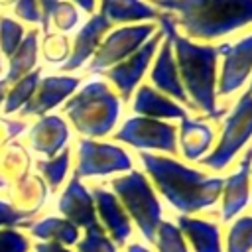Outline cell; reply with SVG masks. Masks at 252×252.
<instances>
[{"label":"cell","instance_id":"43","mask_svg":"<svg viewBox=\"0 0 252 252\" xmlns=\"http://www.w3.org/2000/svg\"><path fill=\"white\" fill-rule=\"evenodd\" d=\"M2 185H4V179H2V177H0V187H2Z\"/></svg>","mask_w":252,"mask_h":252},{"label":"cell","instance_id":"39","mask_svg":"<svg viewBox=\"0 0 252 252\" xmlns=\"http://www.w3.org/2000/svg\"><path fill=\"white\" fill-rule=\"evenodd\" d=\"M8 87H10V83H8L6 79H0V104H4V98H6Z\"/></svg>","mask_w":252,"mask_h":252},{"label":"cell","instance_id":"9","mask_svg":"<svg viewBox=\"0 0 252 252\" xmlns=\"http://www.w3.org/2000/svg\"><path fill=\"white\" fill-rule=\"evenodd\" d=\"M130 167L132 159L122 148L112 144H98L89 138L79 142V165L75 171L77 177L106 175L112 171H126Z\"/></svg>","mask_w":252,"mask_h":252},{"label":"cell","instance_id":"37","mask_svg":"<svg viewBox=\"0 0 252 252\" xmlns=\"http://www.w3.org/2000/svg\"><path fill=\"white\" fill-rule=\"evenodd\" d=\"M35 252H69V250H65L57 242H49V244H37L35 246Z\"/></svg>","mask_w":252,"mask_h":252},{"label":"cell","instance_id":"19","mask_svg":"<svg viewBox=\"0 0 252 252\" xmlns=\"http://www.w3.org/2000/svg\"><path fill=\"white\" fill-rule=\"evenodd\" d=\"M134 112L146 116V118H187L185 110L171 102L169 98H165L163 94H159L158 91H154L152 87H140L138 94L134 98Z\"/></svg>","mask_w":252,"mask_h":252},{"label":"cell","instance_id":"5","mask_svg":"<svg viewBox=\"0 0 252 252\" xmlns=\"http://www.w3.org/2000/svg\"><path fill=\"white\" fill-rule=\"evenodd\" d=\"M112 187L128 209V213L138 222L142 234L148 240H154L161 219V207L146 177L140 171H132L124 177H116L112 181Z\"/></svg>","mask_w":252,"mask_h":252},{"label":"cell","instance_id":"16","mask_svg":"<svg viewBox=\"0 0 252 252\" xmlns=\"http://www.w3.org/2000/svg\"><path fill=\"white\" fill-rule=\"evenodd\" d=\"M250 165H252V148L244 154L238 169L224 179L222 191H224V203H222V220H230L238 211H242L248 203V177H250Z\"/></svg>","mask_w":252,"mask_h":252},{"label":"cell","instance_id":"22","mask_svg":"<svg viewBox=\"0 0 252 252\" xmlns=\"http://www.w3.org/2000/svg\"><path fill=\"white\" fill-rule=\"evenodd\" d=\"M100 14L110 22H136V20H158L159 12L142 0H100Z\"/></svg>","mask_w":252,"mask_h":252},{"label":"cell","instance_id":"30","mask_svg":"<svg viewBox=\"0 0 252 252\" xmlns=\"http://www.w3.org/2000/svg\"><path fill=\"white\" fill-rule=\"evenodd\" d=\"M158 232H159L158 234L159 252H187L181 238V230L177 226H173L171 222H159Z\"/></svg>","mask_w":252,"mask_h":252},{"label":"cell","instance_id":"27","mask_svg":"<svg viewBox=\"0 0 252 252\" xmlns=\"http://www.w3.org/2000/svg\"><path fill=\"white\" fill-rule=\"evenodd\" d=\"M252 248V217L238 219L228 232V252H248Z\"/></svg>","mask_w":252,"mask_h":252},{"label":"cell","instance_id":"3","mask_svg":"<svg viewBox=\"0 0 252 252\" xmlns=\"http://www.w3.org/2000/svg\"><path fill=\"white\" fill-rule=\"evenodd\" d=\"M158 6L177 12L191 37L215 39L252 24V0H154Z\"/></svg>","mask_w":252,"mask_h":252},{"label":"cell","instance_id":"15","mask_svg":"<svg viewBox=\"0 0 252 252\" xmlns=\"http://www.w3.org/2000/svg\"><path fill=\"white\" fill-rule=\"evenodd\" d=\"M67 140H69V128L63 122V118L55 114L41 116L30 130L32 148L47 158H55L57 152L63 150Z\"/></svg>","mask_w":252,"mask_h":252},{"label":"cell","instance_id":"11","mask_svg":"<svg viewBox=\"0 0 252 252\" xmlns=\"http://www.w3.org/2000/svg\"><path fill=\"white\" fill-rule=\"evenodd\" d=\"M161 39H163V32L159 30L148 41H144L128 59L120 61L118 65H114V67H110L106 71V79H110L118 87L120 96L124 100L130 98L132 91L140 83V79H142V75H144V71H146V67H148V63H150L152 55L156 53V49H158Z\"/></svg>","mask_w":252,"mask_h":252},{"label":"cell","instance_id":"40","mask_svg":"<svg viewBox=\"0 0 252 252\" xmlns=\"http://www.w3.org/2000/svg\"><path fill=\"white\" fill-rule=\"evenodd\" d=\"M128 252H148L144 246H140V244H132L130 248H128Z\"/></svg>","mask_w":252,"mask_h":252},{"label":"cell","instance_id":"2","mask_svg":"<svg viewBox=\"0 0 252 252\" xmlns=\"http://www.w3.org/2000/svg\"><path fill=\"white\" fill-rule=\"evenodd\" d=\"M146 171L154 177L161 195L181 213H193L211 207L222 191L220 177H205L201 171L185 167L183 163L159 158L148 152L140 154Z\"/></svg>","mask_w":252,"mask_h":252},{"label":"cell","instance_id":"38","mask_svg":"<svg viewBox=\"0 0 252 252\" xmlns=\"http://www.w3.org/2000/svg\"><path fill=\"white\" fill-rule=\"evenodd\" d=\"M81 10H85V12H89V14H93L94 12V0H73Z\"/></svg>","mask_w":252,"mask_h":252},{"label":"cell","instance_id":"29","mask_svg":"<svg viewBox=\"0 0 252 252\" xmlns=\"http://www.w3.org/2000/svg\"><path fill=\"white\" fill-rule=\"evenodd\" d=\"M43 57L49 63H61L69 59V39L63 33H45Z\"/></svg>","mask_w":252,"mask_h":252},{"label":"cell","instance_id":"36","mask_svg":"<svg viewBox=\"0 0 252 252\" xmlns=\"http://www.w3.org/2000/svg\"><path fill=\"white\" fill-rule=\"evenodd\" d=\"M59 0H37L39 10H41V30L45 33H49V16L53 12V8L57 6Z\"/></svg>","mask_w":252,"mask_h":252},{"label":"cell","instance_id":"12","mask_svg":"<svg viewBox=\"0 0 252 252\" xmlns=\"http://www.w3.org/2000/svg\"><path fill=\"white\" fill-rule=\"evenodd\" d=\"M81 79L71 75H49L45 79H39V85L32 98L22 106V116H45L47 110L61 104L73 91L79 87Z\"/></svg>","mask_w":252,"mask_h":252},{"label":"cell","instance_id":"23","mask_svg":"<svg viewBox=\"0 0 252 252\" xmlns=\"http://www.w3.org/2000/svg\"><path fill=\"white\" fill-rule=\"evenodd\" d=\"M179 230L191 240L195 252H220L219 228L215 224L189 217H179Z\"/></svg>","mask_w":252,"mask_h":252},{"label":"cell","instance_id":"4","mask_svg":"<svg viewBox=\"0 0 252 252\" xmlns=\"http://www.w3.org/2000/svg\"><path fill=\"white\" fill-rule=\"evenodd\" d=\"M65 114L81 134L98 138L116 124L120 100L104 81H91L65 102Z\"/></svg>","mask_w":252,"mask_h":252},{"label":"cell","instance_id":"41","mask_svg":"<svg viewBox=\"0 0 252 252\" xmlns=\"http://www.w3.org/2000/svg\"><path fill=\"white\" fill-rule=\"evenodd\" d=\"M12 2H16V0H0V4H12Z\"/></svg>","mask_w":252,"mask_h":252},{"label":"cell","instance_id":"13","mask_svg":"<svg viewBox=\"0 0 252 252\" xmlns=\"http://www.w3.org/2000/svg\"><path fill=\"white\" fill-rule=\"evenodd\" d=\"M108 28H110V22L102 14H93L89 18V22L77 32L73 49L69 53V59L61 65V71H75L91 55H94V51L98 47V41L104 35V32H108Z\"/></svg>","mask_w":252,"mask_h":252},{"label":"cell","instance_id":"18","mask_svg":"<svg viewBox=\"0 0 252 252\" xmlns=\"http://www.w3.org/2000/svg\"><path fill=\"white\" fill-rule=\"evenodd\" d=\"M93 201L96 203V209H98V213H100V219L104 220V224H106V228L110 230L112 238H114L118 244H122V242L130 236L132 228H130V220H128L126 213L122 211L118 199H116L112 193H108V191L96 187V189L93 191Z\"/></svg>","mask_w":252,"mask_h":252},{"label":"cell","instance_id":"42","mask_svg":"<svg viewBox=\"0 0 252 252\" xmlns=\"http://www.w3.org/2000/svg\"><path fill=\"white\" fill-rule=\"evenodd\" d=\"M246 93H250V94H252V81H250V87H248V91H246Z\"/></svg>","mask_w":252,"mask_h":252},{"label":"cell","instance_id":"21","mask_svg":"<svg viewBox=\"0 0 252 252\" xmlns=\"http://www.w3.org/2000/svg\"><path fill=\"white\" fill-rule=\"evenodd\" d=\"M213 142V130L205 122L183 118L179 128V144L187 159H199Z\"/></svg>","mask_w":252,"mask_h":252},{"label":"cell","instance_id":"32","mask_svg":"<svg viewBox=\"0 0 252 252\" xmlns=\"http://www.w3.org/2000/svg\"><path fill=\"white\" fill-rule=\"evenodd\" d=\"M49 20L55 24L59 32H69L79 24V12L71 2H57Z\"/></svg>","mask_w":252,"mask_h":252},{"label":"cell","instance_id":"28","mask_svg":"<svg viewBox=\"0 0 252 252\" xmlns=\"http://www.w3.org/2000/svg\"><path fill=\"white\" fill-rule=\"evenodd\" d=\"M67 167H69V150L65 148L59 156H55V158H51V159H45V161H37V169L43 173V177L49 181V185H51V189H55L61 181H63V177H65V173H67Z\"/></svg>","mask_w":252,"mask_h":252},{"label":"cell","instance_id":"31","mask_svg":"<svg viewBox=\"0 0 252 252\" xmlns=\"http://www.w3.org/2000/svg\"><path fill=\"white\" fill-rule=\"evenodd\" d=\"M79 252H116L114 244L104 236L100 224H93L87 228V236L79 244Z\"/></svg>","mask_w":252,"mask_h":252},{"label":"cell","instance_id":"44","mask_svg":"<svg viewBox=\"0 0 252 252\" xmlns=\"http://www.w3.org/2000/svg\"><path fill=\"white\" fill-rule=\"evenodd\" d=\"M0 71H2V59H0Z\"/></svg>","mask_w":252,"mask_h":252},{"label":"cell","instance_id":"26","mask_svg":"<svg viewBox=\"0 0 252 252\" xmlns=\"http://www.w3.org/2000/svg\"><path fill=\"white\" fill-rule=\"evenodd\" d=\"M24 35H26V32H24L22 24H18L16 20H12L8 16L0 18V51L6 57H10L18 49Z\"/></svg>","mask_w":252,"mask_h":252},{"label":"cell","instance_id":"20","mask_svg":"<svg viewBox=\"0 0 252 252\" xmlns=\"http://www.w3.org/2000/svg\"><path fill=\"white\" fill-rule=\"evenodd\" d=\"M37 39H39V32L37 30H32L24 35L22 43L18 45V49L8 57L10 63H8V73H6V81L12 85L16 83L18 79H22L24 75L32 73L33 67H35V61H37Z\"/></svg>","mask_w":252,"mask_h":252},{"label":"cell","instance_id":"25","mask_svg":"<svg viewBox=\"0 0 252 252\" xmlns=\"http://www.w3.org/2000/svg\"><path fill=\"white\" fill-rule=\"evenodd\" d=\"M32 234L39 238H51L57 244H73L79 236V230L75 224H71L65 219H43L37 224L32 226Z\"/></svg>","mask_w":252,"mask_h":252},{"label":"cell","instance_id":"34","mask_svg":"<svg viewBox=\"0 0 252 252\" xmlns=\"http://www.w3.org/2000/svg\"><path fill=\"white\" fill-rule=\"evenodd\" d=\"M14 12L20 20L28 24H41V10L37 0H16Z\"/></svg>","mask_w":252,"mask_h":252},{"label":"cell","instance_id":"24","mask_svg":"<svg viewBox=\"0 0 252 252\" xmlns=\"http://www.w3.org/2000/svg\"><path fill=\"white\" fill-rule=\"evenodd\" d=\"M39 77H41V69H33L32 73H28L22 79H18L14 83V87L6 93V98H4V104H2V112L4 114H14V112L22 110V106L35 93V89L39 85Z\"/></svg>","mask_w":252,"mask_h":252},{"label":"cell","instance_id":"8","mask_svg":"<svg viewBox=\"0 0 252 252\" xmlns=\"http://www.w3.org/2000/svg\"><path fill=\"white\" fill-rule=\"evenodd\" d=\"M114 138L140 150H161L169 154L177 152L175 128L156 118H146V116L128 118Z\"/></svg>","mask_w":252,"mask_h":252},{"label":"cell","instance_id":"14","mask_svg":"<svg viewBox=\"0 0 252 252\" xmlns=\"http://www.w3.org/2000/svg\"><path fill=\"white\" fill-rule=\"evenodd\" d=\"M59 211L67 217V220L75 226H93L96 224V215H94V201L93 195L85 189V185L79 181L75 175L65 193L59 199Z\"/></svg>","mask_w":252,"mask_h":252},{"label":"cell","instance_id":"35","mask_svg":"<svg viewBox=\"0 0 252 252\" xmlns=\"http://www.w3.org/2000/svg\"><path fill=\"white\" fill-rule=\"evenodd\" d=\"M24 219H28V213H20L14 207H10L8 203L0 201V226L2 224H16Z\"/></svg>","mask_w":252,"mask_h":252},{"label":"cell","instance_id":"10","mask_svg":"<svg viewBox=\"0 0 252 252\" xmlns=\"http://www.w3.org/2000/svg\"><path fill=\"white\" fill-rule=\"evenodd\" d=\"M217 53L224 57L222 73L219 79V93L230 94L244 85L252 71V33L238 39L236 43L217 45Z\"/></svg>","mask_w":252,"mask_h":252},{"label":"cell","instance_id":"7","mask_svg":"<svg viewBox=\"0 0 252 252\" xmlns=\"http://www.w3.org/2000/svg\"><path fill=\"white\" fill-rule=\"evenodd\" d=\"M156 32L154 24H142V26H126L114 30L102 45L93 55L91 65L87 67L89 73H100L106 67H114L120 61L128 59L152 33Z\"/></svg>","mask_w":252,"mask_h":252},{"label":"cell","instance_id":"33","mask_svg":"<svg viewBox=\"0 0 252 252\" xmlns=\"http://www.w3.org/2000/svg\"><path fill=\"white\" fill-rule=\"evenodd\" d=\"M28 250V240L10 228L0 230V252H26Z\"/></svg>","mask_w":252,"mask_h":252},{"label":"cell","instance_id":"17","mask_svg":"<svg viewBox=\"0 0 252 252\" xmlns=\"http://www.w3.org/2000/svg\"><path fill=\"white\" fill-rule=\"evenodd\" d=\"M152 81L159 91L167 93L169 96H173V98H177V100H181L185 104H191V100L187 98L185 89L181 85V79H179V73H177V65H175V59H173V49H171V43L167 39L161 43L159 55H158L156 65L152 69Z\"/></svg>","mask_w":252,"mask_h":252},{"label":"cell","instance_id":"1","mask_svg":"<svg viewBox=\"0 0 252 252\" xmlns=\"http://www.w3.org/2000/svg\"><path fill=\"white\" fill-rule=\"evenodd\" d=\"M159 30L163 37L171 43L177 57V73L183 89L191 94V104L203 110L211 118H220L224 110L215 104V71H217V47L197 45L183 37L175 30V20L169 14H159Z\"/></svg>","mask_w":252,"mask_h":252},{"label":"cell","instance_id":"6","mask_svg":"<svg viewBox=\"0 0 252 252\" xmlns=\"http://www.w3.org/2000/svg\"><path fill=\"white\" fill-rule=\"evenodd\" d=\"M250 138H252V94L244 93L224 122L219 146L213 150L211 156L201 159V163L211 169L226 167L228 161L238 154V150Z\"/></svg>","mask_w":252,"mask_h":252}]
</instances>
